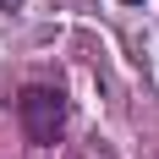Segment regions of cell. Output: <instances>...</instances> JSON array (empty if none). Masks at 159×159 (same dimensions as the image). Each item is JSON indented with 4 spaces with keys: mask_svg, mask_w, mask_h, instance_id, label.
<instances>
[{
    "mask_svg": "<svg viewBox=\"0 0 159 159\" xmlns=\"http://www.w3.org/2000/svg\"><path fill=\"white\" fill-rule=\"evenodd\" d=\"M126 6H143V0H126Z\"/></svg>",
    "mask_w": 159,
    "mask_h": 159,
    "instance_id": "3",
    "label": "cell"
},
{
    "mask_svg": "<svg viewBox=\"0 0 159 159\" xmlns=\"http://www.w3.org/2000/svg\"><path fill=\"white\" fill-rule=\"evenodd\" d=\"M0 6H6V11H11V6H22V0H0Z\"/></svg>",
    "mask_w": 159,
    "mask_h": 159,
    "instance_id": "2",
    "label": "cell"
},
{
    "mask_svg": "<svg viewBox=\"0 0 159 159\" xmlns=\"http://www.w3.org/2000/svg\"><path fill=\"white\" fill-rule=\"evenodd\" d=\"M16 121H22V132H28L39 148H49L61 137V126H66V93L49 88V82H28V88L16 93Z\"/></svg>",
    "mask_w": 159,
    "mask_h": 159,
    "instance_id": "1",
    "label": "cell"
}]
</instances>
